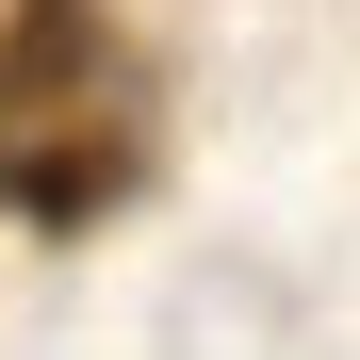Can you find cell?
<instances>
[{
  "label": "cell",
  "mask_w": 360,
  "mask_h": 360,
  "mask_svg": "<svg viewBox=\"0 0 360 360\" xmlns=\"http://www.w3.org/2000/svg\"><path fill=\"white\" fill-rule=\"evenodd\" d=\"M164 164V82L131 0H0V229L82 246L148 197Z\"/></svg>",
  "instance_id": "6da1fadb"
}]
</instances>
